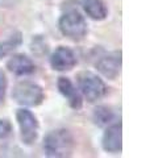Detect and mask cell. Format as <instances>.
Wrapping results in <instances>:
<instances>
[{
  "label": "cell",
  "instance_id": "14",
  "mask_svg": "<svg viewBox=\"0 0 150 158\" xmlns=\"http://www.w3.org/2000/svg\"><path fill=\"white\" fill-rule=\"evenodd\" d=\"M12 132V125L8 120H2L0 118V138L7 137Z\"/></svg>",
  "mask_w": 150,
  "mask_h": 158
},
{
  "label": "cell",
  "instance_id": "3",
  "mask_svg": "<svg viewBox=\"0 0 150 158\" xmlns=\"http://www.w3.org/2000/svg\"><path fill=\"white\" fill-rule=\"evenodd\" d=\"M59 29L63 36L79 41L87 34V23L79 12L70 11L59 19Z\"/></svg>",
  "mask_w": 150,
  "mask_h": 158
},
{
  "label": "cell",
  "instance_id": "6",
  "mask_svg": "<svg viewBox=\"0 0 150 158\" xmlns=\"http://www.w3.org/2000/svg\"><path fill=\"white\" fill-rule=\"evenodd\" d=\"M96 69L108 79H116L121 70V52H112L100 57L96 62Z\"/></svg>",
  "mask_w": 150,
  "mask_h": 158
},
{
  "label": "cell",
  "instance_id": "1",
  "mask_svg": "<svg viewBox=\"0 0 150 158\" xmlns=\"http://www.w3.org/2000/svg\"><path fill=\"white\" fill-rule=\"evenodd\" d=\"M44 149L48 157H70L74 152V137L67 129L52 131L44 140Z\"/></svg>",
  "mask_w": 150,
  "mask_h": 158
},
{
  "label": "cell",
  "instance_id": "13",
  "mask_svg": "<svg viewBox=\"0 0 150 158\" xmlns=\"http://www.w3.org/2000/svg\"><path fill=\"white\" fill-rule=\"evenodd\" d=\"M113 120V112L107 106H99L94 111V121L99 127H107Z\"/></svg>",
  "mask_w": 150,
  "mask_h": 158
},
{
  "label": "cell",
  "instance_id": "11",
  "mask_svg": "<svg viewBox=\"0 0 150 158\" xmlns=\"http://www.w3.org/2000/svg\"><path fill=\"white\" fill-rule=\"evenodd\" d=\"M83 8L94 20H104L108 16V8L103 0H83Z\"/></svg>",
  "mask_w": 150,
  "mask_h": 158
},
{
  "label": "cell",
  "instance_id": "9",
  "mask_svg": "<svg viewBox=\"0 0 150 158\" xmlns=\"http://www.w3.org/2000/svg\"><path fill=\"white\" fill-rule=\"evenodd\" d=\"M7 67L9 71H12L16 75H29L36 71L33 61L24 54H15L12 58H9Z\"/></svg>",
  "mask_w": 150,
  "mask_h": 158
},
{
  "label": "cell",
  "instance_id": "7",
  "mask_svg": "<svg viewBox=\"0 0 150 158\" xmlns=\"http://www.w3.org/2000/svg\"><path fill=\"white\" fill-rule=\"evenodd\" d=\"M123 127L121 123H116L107 128L104 132L102 144L103 149L108 153H120L123 149Z\"/></svg>",
  "mask_w": 150,
  "mask_h": 158
},
{
  "label": "cell",
  "instance_id": "12",
  "mask_svg": "<svg viewBox=\"0 0 150 158\" xmlns=\"http://www.w3.org/2000/svg\"><path fill=\"white\" fill-rule=\"evenodd\" d=\"M21 41H23V37L20 32L13 33L12 36H9L4 41H0V59L8 56V54H11L15 49H17L21 45Z\"/></svg>",
  "mask_w": 150,
  "mask_h": 158
},
{
  "label": "cell",
  "instance_id": "5",
  "mask_svg": "<svg viewBox=\"0 0 150 158\" xmlns=\"http://www.w3.org/2000/svg\"><path fill=\"white\" fill-rule=\"evenodd\" d=\"M16 118L20 127L21 141L25 145H32L37 140L38 136V121L36 116L28 110H19L16 113Z\"/></svg>",
  "mask_w": 150,
  "mask_h": 158
},
{
  "label": "cell",
  "instance_id": "10",
  "mask_svg": "<svg viewBox=\"0 0 150 158\" xmlns=\"http://www.w3.org/2000/svg\"><path fill=\"white\" fill-rule=\"evenodd\" d=\"M58 90L67 99L71 108H74V110L82 108V96L69 78H65V77L58 78Z\"/></svg>",
  "mask_w": 150,
  "mask_h": 158
},
{
  "label": "cell",
  "instance_id": "4",
  "mask_svg": "<svg viewBox=\"0 0 150 158\" xmlns=\"http://www.w3.org/2000/svg\"><path fill=\"white\" fill-rule=\"evenodd\" d=\"M78 86L82 95L90 103L99 100V99H102L107 94V87L104 85V82L98 75H95V74L90 71H83L79 74Z\"/></svg>",
  "mask_w": 150,
  "mask_h": 158
},
{
  "label": "cell",
  "instance_id": "15",
  "mask_svg": "<svg viewBox=\"0 0 150 158\" xmlns=\"http://www.w3.org/2000/svg\"><path fill=\"white\" fill-rule=\"evenodd\" d=\"M6 90H7V78L6 74L0 70V104L4 102V98H6Z\"/></svg>",
  "mask_w": 150,
  "mask_h": 158
},
{
  "label": "cell",
  "instance_id": "8",
  "mask_svg": "<svg viewBox=\"0 0 150 158\" xmlns=\"http://www.w3.org/2000/svg\"><path fill=\"white\" fill-rule=\"evenodd\" d=\"M50 65L57 71H69L77 65V58H75V54L73 53V50H70L69 48L59 46L52 54Z\"/></svg>",
  "mask_w": 150,
  "mask_h": 158
},
{
  "label": "cell",
  "instance_id": "2",
  "mask_svg": "<svg viewBox=\"0 0 150 158\" xmlns=\"http://www.w3.org/2000/svg\"><path fill=\"white\" fill-rule=\"evenodd\" d=\"M12 96L21 106L36 107L44 102L45 94L37 83H33L31 81H23L15 86Z\"/></svg>",
  "mask_w": 150,
  "mask_h": 158
}]
</instances>
